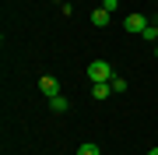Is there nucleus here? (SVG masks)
Returning a JSON list of instances; mask_svg holds the SVG:
<instances>
[{
	"mask_svg": "<svg viewBox=\"0 0 158 155\" xmlns=\"http://www.w3.org/2000/svg\"><path fill=\"white\" fill-rule=\"evenodd\" d=\"M88 78H91V85H95V81H113V67H109V60H91V63H88Z\"/></svg>",
	"mask_w": 158,
	"mask_h": 155,
	"instance_id": "f257e3e1",
	"label": "nucleus"
},
{
	"mask_svg": "<svg viewBox=\"0 0 158 155\" xmlns=\"http://www.w3.org/2000/svg\"><path fill=\"white\" fill-rule=\"evenodd\" d=\"M123 28H127V32H134V35H141V32L148 28V18L134 11V14H127V18H123Z\"/></svg>",
	"mask_w": 158,
	"mask_h": 155,
	"instance_id": "f03ea898",
	"label": "nucleus"
},
{
	"mask_svg": "<svg viewBox=\"0 0 158 155\" xmlns=\"http://www.w3.org/2000/svg\"><path fill=\"white\" fill-rule=\"evenodd\" d=\"M39 92H42L46 99H53V95H60V81L53 78V74H42V78H39Z\"/></svg>",
	"mask_w": 158,
	"mask_h": 155,
	"instance_id": "7ed1b4c3",
	"label": "nucleus"
},
{
	"mask_svg": "<svg viewBox=\"0 0 158 155\" xmlns=\"http://www.w3.org/2000/svg\"><path fill=\"white\" fill-rule=\"evenodd\" d=\"M91 25H95V28H106L109 25V11L106 7H95V11H91Z\"/></svg>",
	"mask_w": 158,
	"mask_h": 155,
	"instance_id": "20e7f679",
	"label": "nucleus"
},
{
	"mask_svg": "<svg viewBox=\"0 0 158 155\" xmlns=\"http://www.w3.org/2000/svg\"><path fill=\"white\" fill-rule=\"evenodd\" d=\"M91 95H95V99H109V95H113L109 81H95V85H91Z\"/></svg>",
	"mask_w": 158,
	"mask_h": 155,
	"instance_id": "39448f33",
	"label": "nucleus"
},
{
	"mask_svg": "<svg viewBox=\"0 0 158 155\" xmlns=\"http://www.w3.org/2000/svg\"><path fill=\"white\" fill-rule=\"evenodd\" d=\"M49 109H53V113H67V109H70V102H67L63 95H53V99H49Z\"/></svg>",
	"mask_w": 158,
	"mask_h": 155,
	"instance_id": "423d86ee",
	"label": "nucleus"
},
{
	"mask_svg": "<svg viewBox=\"0 0 158 155\" xmlns=\"http://www.w3.org/2000/svg\"><path fill=\"white\" fill-rule=\"evenodd\" d=\"M109 88H113V95H123V92H127V78L113 74V81H109Z\"/></svg>",
	"mask_w": 158,
	"mask_h": 155,
	"instance_id": "0eeeda50",
	"label": "nucleus"
},
{
	"mask_svg": "<svg viewBox=\"0 0 158 155\" xmlns=\"http://www.w3.org/2000/svg\"><path fill=\"white\" fill-rule=\"evenodd\" d=\"M77 155H102V152H98V144L85 141V144H81V148H77Z\"/></svg>",
	"mask_w": 158,
	"mask_h": 155,
	"instance_id": "6e6552de",
	"label": "nucleus"
},
{
	"mask_svg": "<svg viewBox=\"0 0 158 155\" xmlns=\"http://www.w3.org/2000/svg\"><path fill=\"white\" fill-rule=\"evenodd\" d=\"M141 35H144V39H148V42H158V28H155V25H148V28H144Z\"/></svg>",
	"mask_w": 158,
	"mask_h": 155,
	"instance_id": "1a4fd4ad",
	"label": "nucleus"
},
{
	"mask_svg": "<svg viewBox=\"0 0 158 155\" xmlns=\"http://www.w3.org/2000/svg\"><path fill=\"white\" fill-rule=\"evenodd\" d=\"M102 7H106V11H109V14H113V11H116V7H119V0H102Z\"/></svg>",
	"mask_w": 158,
	"mask_h": 155,
	"instance_id": "9d476101",
	"label": "nucleus"
},
{
	"mask_svg": "<svg viewBox=\"0 0 158 155\" xmlns=\"http://www.w3.org/2000/svg\"><path fill=\"white\" fill-rule=\"evenodd\" d=\"M148 155H158V148H151V152H148Z\"/></svg>",
	"mask_w": 158,
	"mask_h": 155,
	"instance_id": "9b49d317",
	"label": "nucleus"
},
{
	"mask_svg": "<svg viewBox=\"0 0 158 155\" xmlns=\"http://www.w3.org/2000/svg\"><path fill=\"white\" fill-rule=\"evenodd\" d=\"M155 57H158V42H155Z\"/></svg>",
	"mask_w": 158,
	"mask_h": 155,
	"instance_id": "f8f14e48",
	"label": "nucleus"
},
{
	"mask_svg": "<svg viewBox=\"0 0 158 155\" xmlns=\"http://www.w3.org/2000/svg\"><path fill=\"white\" fill-rule=\"evenodd\" d=\"M56 4H67V0H56Z\"/></svg>",
	"mask_w": 158,
	"mask_h": 155,
	"instance_id": "ddd939ff",
	"label": "nucleus"
},
{
	"mask_svg": "<svg viewBox=\"0 0 158 155\" xmlns=\"http://www.w3.org/2000/svg\"><path fill=\"white\" fill-rule=\"evenodd\" d=\"M155 28H158V25H155Z\"/></svg>",
	"mask_w": 158,
	"mask_h": 155,
	"instance_id": "4468645a",
	"label": "nucleus"
}]
</instances>
